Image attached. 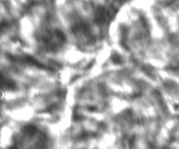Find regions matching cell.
Returning a JSON list of instances; mask_svg holds the SVG:
<instances>
[{
    "mask_svg": "<svg viewBox=\"0 0 179 149\" xmlns=\"http://www.w3.org/2000/svg\"><path fill=\"white\" fill-rule=\"evenodd\" d=\"M15 88H16V83L10 78L6 77L0 72V94H1V91L3 90H14Z\"/></svg>",
    "mask_w": 179,
    "mask_h": 149,
    "instance_id": "obj_2",
    "label": "cell"
},
{
    "mask_svg": "<svg viewBox=\"0 0 179 149\" xmlns=\"http://www.w3.org/2000/svg\"><path fill=\"white\" fill-rule=\"evenodd\" d=\"M48 138L35 125H26L17 133L8 149H47Z\"/></svg>",
    "mask_w": 179,
    "mask_h": 149,
    "instance_id": "obj_1",
    "label": "cell"
}]
</instances>
